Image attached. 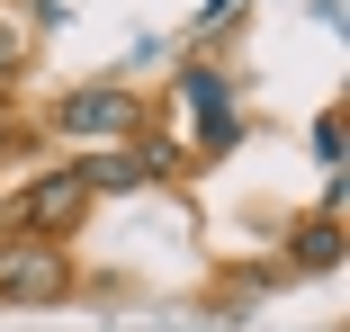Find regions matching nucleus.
<instances>
[{
	"label": "nucleus",
	"instance_id": "f03ea898",
	"mask_svg": "<svg viewBox=\"0 0 350 332\" xmlns=\"http://www.w3.org/2000/svg\"><path fill=\"white\" fill-rule=\"evenodd\" d=\"M63 296H72V251L0 234V305H63Z\"/></svg>",
	"mask_w": 350,
	"mask_h": 332
},
{
	"label": "nucleus",
	"instance_id": "39448f33",
	"mask_svg": "<svg viewBox=\"0 0 350 332\" xmlns=\"http://www.w3.org/2000/svg\"><path fill=\"white\" fill-rule=\"evenodd\" d=\"M180 99H189V117H198V144L225 153V144H234V81L206 72V63H189V72H180Z\"/></svg>",
	"mask_w": 350,
	"mask_h": 332
},
{
	"label": "nucleus",
	"instance_id": "0eeeda50",
	"mask_svg": "<svg viewBox=\"0 0 350 332\" xmlns=\"http://www.w3.org/2000/svg\"><path fill=\"white\" fill-rule=\"evenodd\" d=\"M27 54H36V36H27L10 10H0V72H27Z\"/></svg>",
	"mask_w": 350,
	"mask_h": 332
},
{
	"label": "nucleus",
	"instance_id": "1a4fd4ad",
	"mask_svg": "<svg viewBox=\"0 0 350 332\" xmlns=\"http://www.w3.org/2000/svg\"><path fill=\"white\" fill-rule=\"evenodd\" d=\"M0 99H10V90H0Z\"/></svg>",
	"mask_w": 350,
	"mask_h": 332
},
{
	"label": "nucleus",
	"instance_id": "7ed1b4c3",
	"mask_svg": "<svg viewBox=\"0 0 350 332\" xmlns=\"http://www.w3.org/2000/svg\"><path fill=\"white\" fill-rule=\"evenodd\" d=\"M54 126L63 135H135L144 126V90H117V81H90V90H63L54 99Z\"/></svg>",
	"mask_w": 350,
	"mask_h": 332
},
{
	"label": "nucleus",
	"instance_id": "6e6552de",
	"mask_svg": "<svg viewBox=\"0 0 350 332\" xmlns=\"http://www.w3.org/2000/svg\"><path fill=\"white\" fill-rule=\"evenodd\" d=\"M10 144H18V108L0 99V153H10Z\"/></svg>",
	"mask_w": 350,
	"mask_h": 332
},
{
	"label": "nucleus",
	"instance_id": "f257e3e1",
	"mask_svg": "<svg viewBox=\"0 0 350 332\" xmlns=\"http://www.w3.org/2000/svg\"><path fill=\"white\" fill-rule=\"evenodd\" d=\"M90 180H81V162H63V171H36L27 189H18V207H10V234H27V243H63L72 251V234L90 225Z\"/></svg>",
	"mask_w": 350,
	"mask_h": 332
},
{
	"label": "nucleus",
	"instance_id": "20e7f679",
	"mask_svg": "<svg viewBox=\"0 0 350 332\" xmlns=\"http://www.w3.org/2000/svg\"><path fill=\"white\" fill-rule=\"evenodd\" d=\"M162 171H180V162H171V144H108V153H90V162H81L90 197H117V189H144V180H162Z\"/></svg>",
	"mask_w": 350,
	"mask_h": 332
},
{
	"label": "nucleus",
	"instance_id": "423d86ee",
	"mask_svg": "<svg viewBox=\"0 0 350 332\" xmlns=\"http://www.w3.org/2000/svg\"><path fill=\"white\" fill-rule=\"evenodd\" d=\"M288 270H306V279L341 270V207H323L314 225H297V243H288Z\"/></svg>",
	"mask_w": 350,
	"mask_h": 332
}]
</instances>
